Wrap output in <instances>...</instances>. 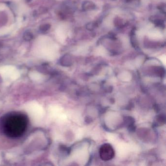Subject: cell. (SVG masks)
<instances>
[{
	"label": "cell",
	"mask_w": 166,
	"mask_h": 166,
	"mask_svg": "<svg viewBox=\"0 0 166 166\" xmlns=\"http://www.w3.org/2000/svg\"><path fill=\"white\" fill-rule=\"evenodd\" d=\"M33 35L31 32L26 31L24 33L23 38L25 41L29 42V41H31L33 39Z\"/></svg>",
	"instance_id": "3957f363"
},
{
	"label": "cell",
	"mask_w": 166,
	"mask_h": 166,
	"mask_svg": "<svg viewBox=\"0 0 166 166\" xmlns=\"http://www.w3.org/2000/svg\"><path fill=\"white\" fill-rule=\"evenodd\" d=\"M99 156L105 161L111 160L114 157L115 152L113 147L108 143H105L101 146L99 149Z\"/></svg>",
	"instance_id": "7a4b0ae2"
},
{
	"label": "cell",
	"mask_w": 166,
	"mask_h": 166,
	"mask_svg": "<svg viewBox=\"0 0 166 166\" xmlns=\"http://www.w3.org/2000/svg\"><path fill=\"white\" fill-rule=\"evenodd\" d=\"M50 28V25L48 24H45L41 25L40 27V30L42 33H45Z\"/></svg>",
	"instance_id": "277c9868"
},
{
	"label": "cell",
	"mask_w": 166,
	"mask_h": 166,
	"mask_svg": "<svg viewBox=\"0 0 166 166\" xmlns=\"http://www.w3.org/2000/svg\"><path fill=\"white\" fill-rule=\"evenodd\" d=\"M28 126L27 116L19 113L6 114L1 121L3 133L11 138H17L24 134Z\"/></svg>",
	"instance_id": "6da1fadb"
}]
</instances>
